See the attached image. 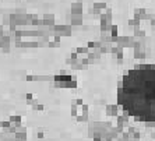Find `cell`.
Returning <instances> with one entry per match:
<instances>
[{"mask_svg":"<svg viewBox=\"0 0 155 141\" xmlns=\"http://www.w3.org/2000/svg\"><path fill=\"white\" fill-rule=\"evenodd\" d=\"M117 102L130 116L155 122V66L129 70L117 90Z\"/></svg>","mask_w":155,"mask_h":141,"instance_id":"cell-1","label":"cell"}]
</instances>
